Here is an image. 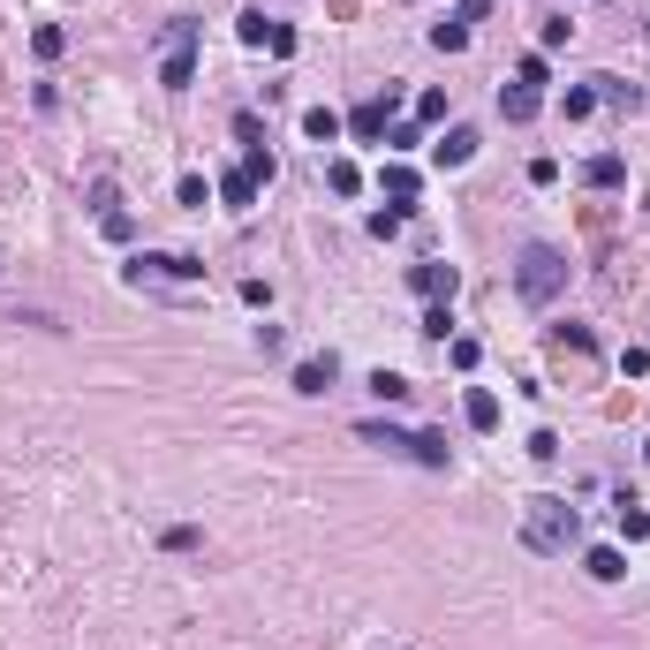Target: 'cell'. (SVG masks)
<instances>
[{
  "label": "cell",
  "mask_w": 650,
  "mask_h": 650,
  "mask_svg": "<svg viewBox=\"0 0 650 650\" xmlns=\"http://www.w3.org/2000/svg\"><path fill=\"white\" fill-rule=\"evenodd\" d=\"M409 288L424 295V303H446V295L462 288V273H454V265H416V273H409Z\"/></svg>",
  "instance_id": "obj_6"
},
{
  "label": "cell",
  "mask_w": 650,
  "mask_h": 650,
  "mask_svg": "<svg viewBox=\"0 0 650 650\" xmlns=\"http://www.w3.org/2000/svg\"><path fill=\"white\" fill-rule=\"evenodd\" d=\"M522 545L530 552H567V545H582V514L567 507V499H530L522 507Z\"/></svg>",
  "instance_id": "obj_2"
},
{
  "label": "cell",
  "mask_w": 650,
  "mask_h": 650,
  "mask_svg": "<svg viewBox=\"0 0 650 650\" xmlns=\"http://www.w3.org/2000/svg\"><path fill=\"white\" fill-rule=\"evenodd\" d=\"M431 159H439V167H469V159H477V129H446V137L431 144Z\"/></svg>",
  "instance_id": "obj_10"
},
{
  "label": "cell",
  "mask_w": 650,
  "mask_h": 650,
  "mask_svg": "<svg viewBox=\"0 0 650 650\" xmlns=\"http://www.w3.org/2000/svg\"><path fill=\"white\" fill-rule=\"evenodd\" d=\"M325 182L341 189V197H356V189H363V167H356V159H333V167H325Z\"/></svg>",
  "instance_id": "obj_21"
},
{
  "label": "cell",
  "mask_w": 650,
  "mask_h": 650,
  "mask_svg": "<svg viewBox=\"0 0 650 650\" xmlns=\"http://www.w3.org/2000/svg\"><path fill=\"white\" fill-rule=\"evenodd\" d=\"M348 129H356L363 144H371V137H386V129H394V91H386V99H363L356 114H348Z\"/></svg>",
  "instance_id": "obj_5"
},
{
  "label": "cell",
  "mask_w": 650,
  "mask_h": 650,
  "mask_svg": "<svg viewBox=\"0 0 650 650\" xmlns=\"http://www.w3.org/2000/svg\"><path fill=\"white\" fill-rule=\"evenodd\" d=\"M514 295H522L530 310L560 303V295H567V250H552V242H530V250L514 257Z\"/></svg>",
  "instance_id": "obj_1"
},
{
  "label": "cell",
  "mask_w": 650,
  "mask_h": 650,
  "mask_svg": "<svg viewBox=\"0 0 650 650\" xmlns=\"http://www.w3.org/2000/svg\"><path fill=\"white\" fill-rule=\"evenodd\" d=\"M446 356H454V371H477L484 348H477V341H446Z\"/></svg>",
  "instance_id": "obj_29"
},
{
  "label": "cell",
  "mask_w": 650,
  "mask_h": 650,
  "mask_svg": "<svg viewBox=\"0 0 650 650\" xmlns=\"http://www.w3.org/2000/svg\"><path fill=\"white\" fill-rule=\"evenodd\" d=\"M643 454H650V439H643Z\"/></svg>",
  "instance_id": "obj_33"
},
{
  "label": "cell",
  "mask_w": 650,
  "mask_h": 650,
  "mask_svg": "<svg viewBox=\"0 0 650 650\" xmlns=\"http://www.w3.org/2000/svg\"><path fill=\"white\" fill-rule=\"evenodd\" d=\"M598 99H613V106H635V91L620 84V76H598Z\"/></svg>",
  "instance_id": "obj_30"
},
{
  "label": "cell",
  "mask_w": 650,
  "mask_h": 650,
  "mask_svg": "<svg viewBox=\"0 0 650 650\" xmlns=\"http://www.w3.org/2000/svg\"><path fill=\"white\" fill-rule=\"evenodd\" d=\"M416 121H446V91H424V99H416Z\"/></svg>",
  "instance_id": "obj_31"
},
{
  "label": "cell",
  "mask_w": 650,
  "mask_h": 650,
  "mask_svg": "<svg viewBox=\"0 0 650 650\" xmlns=\"http://www.w3.org/2000/svg\"><path fill=\"white\" fill-rule=\"evenodd\" d=\"M537 106H545V91H530V84H507V91H499V114H507L514 129H522V121H537Z\"/></svg>",
  "instance_id": "obj_11"
},
{
  "label": "cell",
  "mask_w": 650,
  "mask_h": 650,
  "mask_svg": "<svg viewBox=\"0 0 650 650\" xmlns=\"http://www.w3.org/2000/svg\"><path fill=\"white\" fill-rule=\"evenodd\" d=\"M61 46H69V31H61V23H38V31H31V53H38V61H61Z\"/></svg>",
  "instance_id": "obj_19"
},
{
  "label": "cell",
  "mask_w": 650,
  "mask_h": 650,
  "mask_svg": "<svg viewBox=\"0 0 650 650\" xmlns=\"http://www.w3.org/2000/svg\"><path fill=\"white\" fill-rule=\"evenodd\" d=\"M371 394L386 401V409H394V401H409V378H401V371H386V363H378V371H371Z\"/></svg>",
  "instance_id": "obj_18"
},
{
  "label": "cell",
  "mask_w": 650,
  "mask_h": 650,
  "mask_svg": "<svg viewBox=\"0 0 650 650\" xmlns=\"http://www.w3.org/2000/svg\"><path fill=\"white\" fill-rule=\"evenodd\" d=\"M144 280H205V265L182 257V250H159V257H137V265H129V288H144Z\"/></svg>",
  "instance_id": "obj_4"
},
{
  "label": "cell",
  "mask_w": 650,
  "mask_h": 650,
  "mask_svg": "<svg viewBox=\"0 0 650 650\" xmlns=\"http://www.w3.org/2000/svg\"><path fill=\"white\" fill-rule=\"evenodd\" d=\"M613 522H620V537H628V545H643V537H650V514H643V507H635V499H628V492H620V499H613Z\"/></svg>",
  "instance_id": "obj_14"
},
{
  "label": "cell",
  "mask_w": 650,
  "mask_h": 650,
  "mask_svg": "<svg viewBox=\"0 0 650 650\" xmlns=\"http://www.w3.org/2000/svg\"><path fill=\"white\" fill-rule=\"evenodd\" d=\"M492 16V0H454V23H484Z\"/></svg>",
  "instance_id": "obj_32"
},
{
  "label": "cell",
  "mask_w": 650,
  "mask_h": 650,
  "mask_svg": "<svg viewBox=\"0 0 650 650\" xmlns=\"http://www.w3.org/2000/svg\"><path fill=\"white\" fill-rule=\"evenodd\" d=\"M265 53H273V61H288V53H295V31H288V23H273V16H265Z\"/></svg>",
  "instance_id": "obj_23"
},
{
  "label": "cell",
  "mask_w": 650,
  "mask_h": 650,
  "mask_svg": "<svg viewBox=\"0 0 650 650\" xmlns=\"http://www.w3.org/2000/svg\"><path fill=\"white\" fill-rule=\"evenodd\" d=\"M333 378H341V363L310 356V363H295V394H333Z\"/></svg>",
  "instance_id": "obj_9"
},
{
  "label": "cell",
  "mask_w": 650,
  "mask_h": 650,
  "mask_svg": "<svg viewBox=\"0 0 650 650\" xmlns=\"http://www.w3.org/2000/svg\"><path fill=\"white\" fill-rule=\"evenodd\" d=\"M431 46H439V53H462V46H469V23H431Z\"/></svg>",
  "instance_id": "obj_22"
},
{
  "label": "cell",
  "mask_w": 650,
  "mask_h": 650,
  "mask_svg": "<svg viewBox=\"0 0 650 650\" xmlns=\"http://www.w3.org/2000/svg\"><path fill=\"white\" fill-rule=\"evenodd\" d=\"M257 189H265V182H257L250 167H227V174H220V205H227V212H250Z\"/></svg>",
  "instance_id": "obj_8"
},
{
  "label": "cell",
  "mask_w": 650,
  "mask_h": 650,
  "mask_svg": "<svg viewBox=\"0 0 650 650\" xmlns=\"http://www.w3.org/2000/svg\"><path fill=\"white\" fill-rule=\"evenodd\" d=\"M378 189H386L394 205H416V167H401V159H394V167L378 174Z\"/></svg>",
  "instance_id": "obj_16"
},
{
  "label": "cell",
  "mask_w": 650,
  "mask_h": 650,
  "mask_svg": "<svg viewBox=\"0 0 650 650\" xmlns=\"http://www.w3.org/2000/svg\"><path fill=\"white\" fill-rule=\"evenodd\" d=\"M514 84H530V91H545V53H522V69H514Z\"/></svg>",
  "instance_id": "obj_26"
},
{
  "label": "cell",
  "mask_w": 650,
  "mask_h": 650,
  "mask_svg": "<svg viewBox=\"0 0 650 650\" xmlns=\"http://www.w3.org/2000/svg\"><path fill=\"white\" fill-rule=\"evenodd\" d=\"M99 235H106V242H129V235H137V220L114 205V212H99Z\"/></svg>",
  "instance_id": "obj_24"
},
{
  "label": "cell",
  "mask_w": 650,
  "mask_h": 650,
  "mask_svg": "<svg viewBox=\"0 0 650 650\" xmlns=\"http://www.w3.org/2000/svg\"><path fill=\"white\" fill-rule=\"evenodd\" d=\"M303 129H310V144H341V129H348V121L333 114V106H310V114H303Z\"/></svg>",
  "instance_id": "obj_15"
},
{
  "label": "cell",
  "mask_w": 650,
  "mask_h": 650,
  "mask_svg": "<svg viewBox=\"0 0 650 650\" xmlns=\"http://www.w3.org/2000/svg\"><path fill=\"white\" fill-rule=\"evenodd\" d=\"M567 38H575V23H567V16H545V23H537V46H567Z\"/></svg>",
  "instance_id": "obj_25"
},
{
  "label": "cell",
  "mask_w": 650,
  "mask_h": 650,
  "mask_svg": "<svg viewBox=\"0 0 650 650\" xmlns=\"http://www.w3.org/2000/svg\"><path fill=\"white\" fill-rule=\"evenodd\" d=\"M582 567H590V582H620V575H628V560H620L613 545H598V552H582Z\"/></svg>",
  "instance_id": "obj_17"
},
{
  "label": "cell",
  "mask_w": 650,
  "mask_h": 650,
  "mask_svg": "<svg viewBox=\"0 0 650 650\" xmlns=\"http://www.w3.org/2000/svg\"><path fill=\"white\" fill-rule=\"evenodd\" d=\"M197 31H205V23L174 16L167 38H159V84H167V91H189V84H197Z\"/></svg>",
  "instance_id": "obj_3"
},
{
  "label": "cell",
  "mask_w": 650,
  "mask_h": 650,
  "mask_svg": "<svg viewBox=\"0 0 650 650\" xmlns=\"http://www.w3.org/2000/svg\"><path fill=\"white\" fill-rule=\"evenodd\" d=\"M409 462H424V469H446V431H416V454Z\"/></svg>",
  "instance_id": "obj_20"
},
{
  "label": "cell",
  "mask_w": 650,
  "mask_h": 650,
  "mask_svg": "<svg viewBox=\"0 0 650 650\" xmlns=\"http://www.w3.org/2000/svg\"><path fill=\"white\" fill-rule=\"evenodd\" d=\"M582 182H590V189H620V182H628V159H620V152L582 159Z\"/></svg>",
  "instance_id": "obj_12"
},
{
  "label": "cell",
  "mask_w": 650,
  "mask_h": 650,
  "mask_svg": "<svg viewBox=\"0 0 650 650\" xmlns=\"http://www.w3.org/2000/svg\"><path fill=\"white\" fill-rule=\"evenodd\" d=\"M174 197H182V205H197V212H205V197H212V189H205V174H182V189H174Z\"/></svg>",
  "instance_id": "obj_28"
},
{
  "label": "cell",
  "mask_w": 650,
  "mask_h": 650,
  "mask_svg": "<svg viewBox=\"0 0 650 650\" xmlns=\"http://www.w3.org/2000/svg\"><path fill=\"white\" fill-rule=\"evenodd\" d=\"M462 416H469V431H499V394L469 386V394H462Z\"/></svg>",
  "instance_id": "obj_13"
},
{
  "label": "cell",
  "mask_w": 650,
  "mask_h": 650,
  "mask_svg": "<svg viewBox=\"0 0 650 650\" xmlns=\"http://www.w3.org/2000/svg\"><path fill=\"white\" fill-rule=\"evenodd\" d=\"M356 439H363V446H386V454H416V431L378 424V416H363V424H356Z\"/></svg>",
  "instance_id": "obj_7"
},
{
  "label": "cell",
  "mask_w": 650,
  "mask_h": 650,
  "mask_svg": "<svg viewBox=\"0 0 650 650\" xmlns=\"http://www.w3.org/2000/svg\"><path fill=\"white\" fill-rule=\"evenodd\" d=\"M560 114H567V121H582V114H598V91H567V99H560Z\"/></svg>",
  "instance_id": "obj_27"
}]
</instances>
